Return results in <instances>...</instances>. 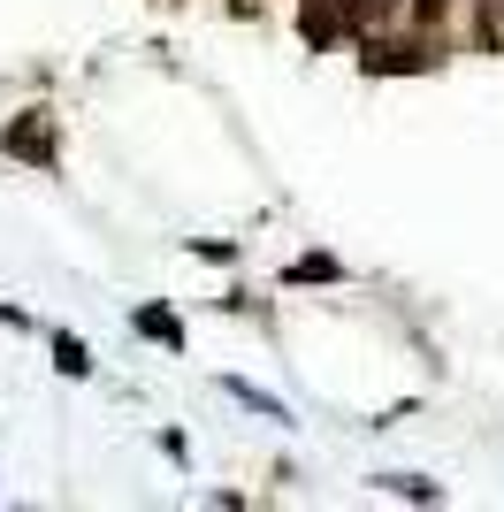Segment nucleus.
<instances>
[{
	"instance_id": "nucleus-6",
	"label": "nucleus",
	"mask_w": 504,
	"mask_h": 512,
	"mask_svg": "<svg viewBox=\"0 0 504 512\" xmlns=\"http://www.w3.org/2000/svg\"><path fill=\"white\" fill-rule=\"evenodd\" d=\"M405 8H413L420 23H443V8H451V0H405Z\"/></svg>"
},
{
	"instance_id": "nucleus-4",
	"label": "nucleus",
	"mask_w": 504,
	"mask_h": 512,
	"mask_svg": "<svg viewBox=\"0 0 504 512\" xmlns=\"http://www.w3.org/2000/svg\"><path fill=\"white\" fill-rule=\"evenodd\" d=\"M138 329H146V337H161V344H184V329H176V314H161V306H146V314H138Z\"/></svg>"
},
{
	"instance_id": "nucleus-5",
	"label": "nucleus",
	"mask_w": 504,
	"mask_h": 512,
	"mask_svg": "<svg viewBox=\"0 0 504 512\" xmlns=\"http://www.w3.org/2000/svg\"><path fill=\"white\" fill-rule=\"evenodd\" d=\"M54 367H62V375H84V367H92V352H84L77 337H54Z\"/></svg>"
},
{
	"instance_id": "nucleus-1",
	"label": "nucleus",
	"mask_w": 504,
	"mask_h": 512,
	"mask_svg": "<svg viewBox=\"0 0 504 512\" xmlns=\"http://www.w3.org/2000/svg\"><path fill=\"white\" fill-rule=\"evenodd\" d=\"M8 153H16V161H39V169H54V115H46V107L16 115V123H8Z\"/></svg>"
},
{
	"instance_id": "nucleus-3",
	"label": "nucleus",
	"mask_w": 504,
	"mask_h": 512,
	"mask_svg": "<svg viewBox=\"0 0 504 512\" xmlns=\"http://www.w3.org/2000/svg\"><path fill=\"white\" fill-rule=\"evenodd\" d=\"M291 283H336V260H329V253H306V260H291Z\"/></svg>"
},
{
	"instance_id": "nucleus-2",
	"label": "nucleus",
	"mask_w": 504,
	"mask_h": 512,
	"mask_svg": "<svg viewBox=\"0 0 504 512\" xmlns=\"http://www.w3.org/2000/svg\"><path fill=\"white\" fill-rule=\"evenodd\" d=\"M367 69H375V77H382V69H428V46H367Z\"/></svg>"
}]
</instances>
